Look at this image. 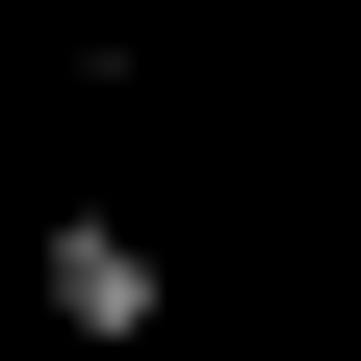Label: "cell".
<instances>
[{"label":"cell","mask_w":361,"mask_h":361,"mask_svg":"<svg viewBox=\"0 0 361 361\" xmlns=\"http://www.w3.org/2000/svg\"><path fill=\"white\" fill-rule=\"evenodd\" d=\"M52 336H104V361H129V336H155V258H129V233H104V207H78V233H52Z\"/></svg>","instance_id":"cell-1"}]
</instances>
